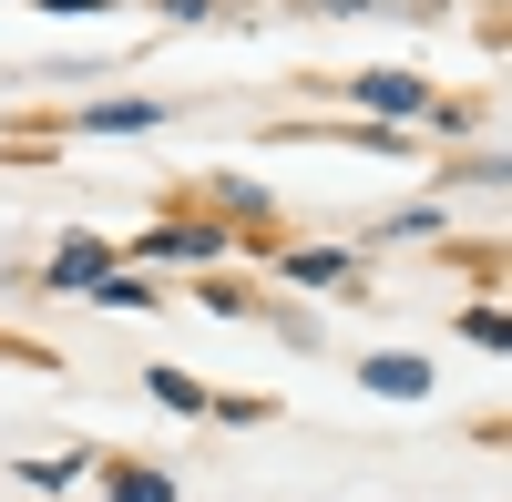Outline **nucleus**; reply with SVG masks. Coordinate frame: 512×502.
I'll list each match as a JSON object with an SVG mask.
<instances>
[{"label":"nucleus","instance_id":"f257e3e1","mask_svg":"<svg viewBox=\"0 0 512 502\" xmlns=\"http://www.w3.org/2000/svg\"><path fill=\"white\" fill-rule=\"evenodd\" d=\"M52 277H62V287H103V277H113V246H103V236H62Z\"/></svg>","mask_w":512,"mask_h":502},{"label":"nucleus","instance_id":"f03ea898","mask_svg":"<svg viewBox=\"0 0 512 502\" xmlns=\"http://www.w3.org/2000/svg\"><path fill=\"white\" fill-rule=\"evenodd\" d=\"M134 257H154V267H185V257H216V226H154Z\"/></svg>","mask_w":512,"mask_h":502},{"label":"nucleus","instance_id":"7ed1b4c3","mask_svg":"<svg viewBox=\"0 0 512 502\" xmlns=\"http://www.w3.org/2000/svg\"><path fill=\"white\" fill-rule=\"evenodd\" d=\"M103 492L113 502H175V482H164L154 462H103Z\"/></svg>","mask_w":512,"mask_h":502},{"label":"nucleus","instance_id":"20e7f679","mask_svg":"<svg viewBox=\"0 0 512 502\" xmlns=\"http://www.w3.org/2000/svg\"><path fill=\"white\" fill-rule=\"evenodd\" d=\"M349 93H359L369 113H420V82H410V72H359Z\"/></svg>","mask_w":512,"mask_h":502},{"label":"nucleus","instance_id":"39448f33","mask_svg":"<svg viewBox=\"0 0 512 502\" xmlns=\"http://www.w3.org/2000/svg\"><path fill=\"white\" fill-rule=\"evenodd\" d=\"M287 277H297V287H338V277H349V246H297Z\"/></svg>","mask_w":512,"mask_h":502},{"label":"nucleus","instance_id":"423d86ee","mask_svg":"<svg viewBox=\"0 0 512 502\" xmlns=\"http://www.w3.org/2000/svg\"><path fill=\"white\" fill-rule=\"evenodd\" d=\"M359 380H369V390H390V400H420V390H431V369H420V359H369Z\"/></svg>","mask_w":512,"mask_h":502},{"label":"nucleus","instance_id":"0eeeda50","mask_svg":"<svg viewBox=\"0 0 512 502\" xmlns=\"http://www.w3.org/2000/svg\"><path fill=\"white\" fill-rule=\"evenodd\" d=\"M154 400H175V410H185V421H195V410H216V400H205V390L185 380V369H154Z\"/></svg>","mask_w":512,"mask_h":502}]
</instances>
